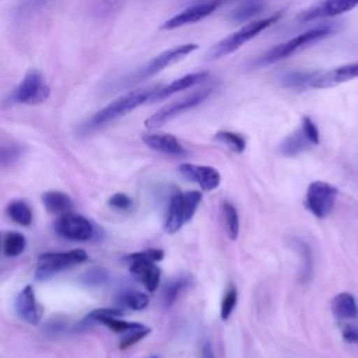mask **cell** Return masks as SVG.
<instances>
[{
    "mask_svg": "<svg viewBox=\"0 0 358 358\" xmlns=\"http://www.w3.org/2000/svg\"><path fill=\"white\" fill-rule=\"evenodd\" d=\"M155 88H157V85L144 87V88L133 90V91L119 96L117 99L112 101L109 105H106L105 108L98 110L95 115H92L90 117V120L84 124L83 129L90 131V130L103 127L108 123H110V122L124 116L126 113L131 112L133 109L138 108L140 105H144V103L150 102V98H151Z\"/></svg>",
    "mask_w": 358,
    "mask_h": 358,
    "instance_id": "6da1fadb",
    "label": "cell"
},
{
    "mask_svg": "<svg viewBox=\"0 0 358 358\" xmlns=\"http://www.w3.org/2000/svg\"><path fill=\"white\" fill-rule=\"evenodd\" d=\"M281 17V13L264 17L262 20H256L252 22H248L246 25L241 27L238 31H235L234 34L225 36L224 39H221L220 42H217L207 53V59L208 60H215L220 57H224L235 50H238L243 43H246L248 41H250L252 38H255L256 35H259L262 31H264L266 28H268L270 25H273L275 21H278V18Z\"/></svg>",
    "mask_w": 358,
    "mask_h": 358,
    "instance_id": "7a4b0ae2",
    "label": "cell"
},
{
    "mask_svg": "<svg viewBox=\"0 0 358 358\" xmlns=\"http://www.w3.org/2000/svg\"><path fill=\"white\" fill-rule=\"evenodd\" d=\"M331 31H333V28L329 27V25H320V27L310 28V29L299 34L298 36H294L289 41L282 42V43L271 48L262 57H259L257 63L259 64H271L274 62H278V60H282L285 57H289L291 55L305 49L310 43L326 38L327 35L331 34Z\"/></svg>",
    "mask_w": 358,
    "mask_h": 358,
    "instance_id": "3957f363",
    "label": "cell"
},
{
    "mask_svg": "<svg viewBox=\"0 0 358 358\" xmlns=\"http://www.w3.org/2000/svg\"><path fill=\"white\" fill-rule=\"evenodd\" d=\"M50 95V87L46 84L43 76L36 69H29L20 84L10 92L6 99L7 103L38 105L46 101Z\"/></svg>",
    "mask_w": 358,
    "mask_h": 358,
    "instance_id": "277c9868",
    "label": "cell"
},
{
    "mask_svg": "<svg viewBox=\"0 0 358 358\" xmlns=\"http://www.w3.org/2000/svg\"><path fill=\"white\" fill-rule=\"evenodd\" d=\"M200 201H201V193L196 190L173 194L168 206L166 220L164 225L165 232L175 234L185 224H187L194 215Z\"/></svg>",
    "mask_w": 358,
    "mask_h": 358,
    "instance_id": "5b68a950",
    "label": "cell"
},
{
    "mask_svg": "<svg viewBox=\"0 0 358 358\" xmlns=\"http://www.w3.org/2000/svg\"><path fill=\"white\" fill-rule=\"evenodd\" d=\"M211 91H213V88H200L190 95H186L180 99H176V101L162 106L161 109H158L155 113H152L150 117L145 119L144 126L150 130L161 127L162 124H165L171 119L176 117L178 115L200 105L211 94Z\"/></svg>",
    "mask_w": 358,
    "mask_h": 358,
    "instance_id": "8992f818",
    "label": "cell"
},
{
    "mask_svg": "<svg viewBox=\"0 0 358 358\" xmlns=\"http://www.w3.org/2000/svg\"><path fill=\"white\" fill-rule=\"evenodd\" d=\"M88 259L87 253L83 249H74L69 252H49L43 253L38 257L36 268H35V278L36 280H46L56 273L80 264Z\"/></svg>",
    "mask_w": 358,
    "mask_h": 358,
    "instance_id": "52a82bcc",
    "label": "cell"
},
{
    "mask_svg": "<svg viewBox=\"0 0 358 358\" xmlns=\"http://www.w3.org/2000/svg\"><path fill=\"white\" fill-rule=\"evenodd\" d=\"M197 49L196 43H185V45H179L176 48H171L164 50L162 53L157 55L154 59H151L147 64H144L143 67H140L130 78L129 83H138L143 81L148 77L155 76L157 73L162 71L164 69H166L168 66L185 59L187 55H190L192 52H194Z\"/></svg>",
    "mask_w": 358,
    "mask_h": 358,
    "instance_id": "ba28073f",
    "label": "cell"
},
{
    "mask_svg": "<svg viewBox=\"0 0 358 358\" xmlns=\"http://www.w3.org/2000/svg\"><path fill=\"white\" fill-rule=\"evenodd\" d=\"M337 193L338 190L333 185L324 180H315L308 186L305 206L316 218H324L331 213Z\"/></svg>",
    "mask_w": 358,
    "mask_h": 358,
    "instance_id": "9c48e42d",
    "label": "cell"
},
{
    "mask_svg": "<svg viewBox=\"0 0 358 358\" xmlns=\"http://www.w3.org/2000/svg\"><path fill=\"white\" fill-rule=\"evenodd\" d=\"M55 228L60 236L78 242L90 241L94 236V232L96 231L94 229V225L88 218L70 211L62 214L56 220Z\"/></svg>",
    "mask_w": 358,
    "mask_h": 358,
    "instance_id": "30bf717a",
    "label": "cell"
},
{
    "mask_svg": "<svg viewBox=\"0 0 358 358\" xmlns=\"http://www.w3.org/2000/svg\"><path fill=\"white\" fill-rule=\"evenodd\" d=\"M358 6V0H319L306 10L301 11L298 20L302 22L313 21L317 18L336 17L344 14Z\"/></svg>",
    "mask_w": 358,
    "mask_h": 358,
    "instance_id": "8fae6325",
    "label": "cell"
},
{
    "mask_svg": "<svg viewBox=\"0 0 358 358\" xmlns=\"http://www.w3.org/2000/svg\"><path fill=\"white\" fill-rule=\"evenodd\" d=\"M358 77V62L347 63L326 71H313L309 81L312 88H329L341 83H347Z\"/></svg>",
    "mask_w": 358,
    "mask_h": 358,
    "instance_id": "7c38bea8",
    "label": "cell"
},
{
    "mask_svg": "<svg viewBox=\"0 0 358 358\" xmlns=\"http://www.w3.org/2000/svg\"><path fill=\"white\" fill-rule=\"evenodd\" d=\"M220 1H204V3H196L193 6H190L189 8L178 13L176 15L171 17L169 20H166L161 28L162 29H175L187 24H193L197 22L200 20H203L204 17L210 15L217 7H218Z\"/></svg>",
    "mask_w": 358,
    "mask_h": 358,
    "instance_id": "4fadbf2b",
    "label": "cell"
},
{
    "mask_svg": "<svg viewBox=\"0 0 358 358\" xmlns=\"http://www.w3.org/2000/svg\"><path fill=\"white\" fill-rule=\"evenodd\" d=\"M179 172L189 180L196 182L203 190L207 192L217 189L221 183V173L213 166L182 164L179 165Z\"/></svg>",
    "mask_w": 358,
    "mask_h": 358,
    "instance_id": "5bb4252c",
    "label": "cell"
},
{
    "mask_svg": "<svg viewBox=\"0 0 358 358\" xmlns=\"http://www.w3.org/2000/svg\"><path fill=\"white\" fill-rule=\"evenodd\" d=\"M15 310L18 316L29 324H38L41 322L42 309L35 298V291L32 285H27L17 296Z\"/></svg>",
    "mask_w": 358,
    "mask_h": 358,
    "instance_id": "9a60e30c",
    "label": "cell"
},
{
    "mask_svg": "<svg viewBox=\"0 0 358 358\" xmlns=\"http://www.w3.org/2000/svg\"><path fill=\"white\" fill-rule=\"evenodd\" d=\"M129 270L131 275L140 281L150 292H154L159 285L161 268L155 264V262L131 260L129 262Z\"/></svg>",
    "mask_w": 358,
    "mask_h": 358,
    "instance_id": "2e32d148",
    "label": "cell"
},
{
    "mask_svg": "<svg viewBox=\"0 0 358 358\" xmlns=\"http://www.w3.org/2000/svg\"><path fill=\"white\" fill-rule=\"evenodd\" d=\"M143 143L150 147L151 150H155L158 152L166 154V155H175L180 157L186 154V150L180 144V141L168 133H148L143 134L141 137Z\"/></svg>",
    "mask_w": 358,
    "mask_h": 358,
    "instance_id": "e0dca14e",
    "label": "cell"
},
{
    "mask_svg": "<svg viewBox=\"0 0 358 358\" xmlns=\"http://www.w3.org/2000/svg\"><path fill=\"white\" fill-rule=\"evenodd\" d=\"M208 77V74L206 71H200V73H192V74H186L185 77H180L166 85H157V88L154 90L150 102H157V101H162L168 96H171L172 94H176L179 91L187 90L190 87H193L194 84L206 80Z\"/></svg>",
    "mask_w": 358,
    "mask_h": 358,
    "instance_id": "ac0fdd59",
    "label": "cell"
},
{
    "mask_svg": "<svg viewBox=\"0 0 358 358\" xmlns=\"http://www.w3.org/2000/svg\"><path fill=\"white\" fill-rule=\"evenodd\" d=\"M331 312L337 319H355L358 316V303L352 294L340 292L331 299Z\"/></svg>",
    "mask_w": 358,
    "mask_h": 358,
    "instance_id": "d6986e66",
    "label": "cell"
},
{
    "mask_svg": "<svg viewBox=\"0 0 358 358\" xmlns=\"http://www.w3.org/2000/svg\"><path fill=\"white\" fill-rule=\"evenodd\" d=\"M310 145L312 144L309 143V140L303 134L302 129H298L281 141L278 150L285 157H295V155H299V154L305 152L306 150H309Z\"/></svg>",
    "mask_w": 358,
    "mask_h": 358,
    "instance_id": "ffe728a7",
    "label": "cell"
},
{
    "mask_svg": "<svg viewBox=\"0 0 358 358\" xmlns=\"http://www.w3.org/2000/svg\"><path fill=\"white\" fill-rule=\"evenodd\" d=\"M192 284H193V278L189 274L179 275V277L168 281L165 284L164 289H162V303H164V306H166V308L172 306L176 302L178 296L183 291H186L189 287H192Z\"/></svg>",
    "mask_w": 358,
    "mask_h": 358,
    "instance_id": "44dd1931",
    "label": "cell"
},
{
    "mask_svg": "<svg viewBox=\"0 0 358 358\" xmlns=\"http://www.w3.org/2000/svg\"><path fill=\"white\" fill-rule=\"evenodd\" d=\"M291 245L295 249V252L301 256V274H299L301 281L308 282L312 278V274H313V253H312V249L305 241H302L299 238H294L291 241Z\"/></svg>",
    "mask_w": 358,
    "mask_h": 358,
    "instance_id": "7402d4cb",
    "label": "cell"
},
{
    "mask_svg": "<svg viewBox=\"0 0 358 358\" xmlns=\"http://www.w3.org/2000/svg\"><path fill=\"white\" fill-rule=\"evenodd\" d=\"M42 203L49 213L64 214L73 208V200L69 194L57 190H49L42 194Z\"/></svg>",
    "mask_w": 358,
    "mask_h": 358,
    "instance_id": "603a6c76",
    "label": "cell"
},
{
    "mask_svg": "<svg viewBox=\"0 0 358 358\" xmlns=\"http://www.w3.org/2000/svg\"><path fill=\"white\" fill-rule=\"evenodd\" d=\"M264 10V3L262 0H245L231 13L234 21H246L260 14Z\"/></svg>",
    "mask_w": 358,
    "mask_h": 358,
    "instance_id": "cb8c5ba5",
    "label": "cell"
},
{
    "mask_svg": "<svg viewBox=\"0 0 358 358\" xmlns=\"http://www.w3.org/2000/svg\"><path fill=\"white\" fill-rule=\"evenodd\" d=\"M7 214L14 222H17L22 227H28L32 222V211L24 200L11 201L7 206Z\"/></svg>",
    "mask_w": 358,
    "mask_h": 358,
    "instance_id": "d4e9b609",
    "label": "cell"
},
{
    "mask_svg": "<svg viewBox=\"0 0 358 358\" xmlns=\"http://www.w3.org/2000/svg\"><path fill=\"white\" fill-rule=\"evenodd\" d=\"M222 218L227 235L231 241H235L239 235V215L235 206L229 201L222 203Z\"/></svg>",
    "mask_w": 358,
    "mask_h": 358,
    "instance_id": "484cf974",
    "label": "cell"
},
{
    "mask_svg": "<svg viewBox=\"0 0 358 358\" xmlns=\"http://www.w3.org/2000/svg\"><path fill=\"white\" fill-rule=\"evenodd\" d=\"M27 246V239L20 232H8L6 235V239L3 241V250L6 256L15 257L24 252Z\"/></svg>",
    "mask_w": 358,
    "mask_h": 358,
    "instance_id": "4316f807",
    "label": "cell"
},
{
    "mask_svg": "<svg viewBox=\"0 0 358 358\" xmlns=\"http://www.w3.org/2000/svg\"><path fill=\"white\" fill-rule=\"evenodd\" d=\"M214 138L217 141L225 144L227 147H229L235 152H242L246 147V140L243 138V136H241L239 133H235V131L220 130V131L215 133Z\"/></svg>",
    "mask_w": 358,
    "mask_h": 358,
    "instance_id": "83f0119b",
    "label": "cell"
},
{
    "mask_svg": "<svg viewBox=\"0 0 358 358\" xmlns=\"http://www.w3.org/2000/svg\"><path fill=\"white\" fill-rule=\"evenodd\" d=\"M312 73H306V71H291L287 73L285 76L281 77V83L284 87L287 88H292V90H302L306 85L309 87V81L312 78Z\"/></svg>",
    "mask_w": 358,
    "mask_h": 358,
    "instance_id": "f1b7e54d",
    "label": "cell"
},
{
    "mask_svg": "<svg viewBox=\"0 0 358 358\" xmlns=\"http://www.w3.org/2000/svg\"><path fill=\"white\" fill-rule=\"evenodd\" d=\"M119 302L123 306L130 308L133 310H143L144 308H147V305L150 302V298L145 294H143V292L129 291V292H124V294L120 295Z\"/></svg>",
    "mask_w": 358,
    "mask_h": 358,
    "instance_id": "f546056e",
    "label": "cell"
},
{
    "mask_svg": "<svg viewBox=\"0 0 358 358\" xmlns=\"http://www.w3.org/2000/svg\"><path fill=\"white\" fill-rule=\"evenodd\" d=\"M236 301H238V291L236 287L234 284H229L227 291L224 292L222 301H221V309H220V316L222 320L229 319V316L232 315L235 306H236Z\"/></svg>",
    "mask_w": 358,
    "mask_h": 358,
    "instance_id": "4dcf8cb0",
    "label": "cell"
},
{
    "mask_svg": "<svg viewBox=\"0 0 358 358\" xmlns=\"http://www.w3.org/2000/svg\"><path fill=\"white\" fill-rule=\"evenodd\" d=\"M99 323L105 324L106 327H109L112 331L115 333H129L131 330H137V329H143L144 324L141 323H136V322H126L122 320L119 317H108V319H101Z\"/></svg>",
    "mask_w": 358,
    "mask_h": 358,
    "instance_id": "1f68e13d",
    "label": "cell"
},
{
    "mask_svg": "<svg viewBox=\"0 0 358 358\" xmlns=\"http://www.w3.org/2000/svg\"><path fill=\"white\" fill-rule=\"evenodd\" d=\"M164 259V250L161 249H145V250H140V252H134L130 253L127 256H124V262H131V260H150V262H161Z\"/></svg>",
    "mask_w": 358,
    "mask_h": 358,
    "instance_id": "d6a6232c",
    "label": "cell"
},
{
    "mask_svg": "<svg viewBox=\"0 0 358 358\" xmlns=\"http://www.w3.org/2000/svg\"><path fill=\"white\" fill-rule=\"evenodd\" d=\"M22 148L17 144H3L0 145V166L10 165L20 158Z\"/></svg>",
    "mask_w": 358,
    "mask_h": 358,
    "instance_id": "836d02e7",
    "label": "cell"
},
{
    "mask_svg": "<svg viewBox=\"0 0 358 358\" xmlns=\"http://www.w3.org/2000/svg\"><path fill=\"white\" fill-rule=\"evenodd\" d=\"M150 331H151V329L144 326L143 329H137V330H131V331L126 333V336L119 343V348L120 350H127L129 347H131L136 343H138L140 340H143L147 334H150Z\"/></svg>",
    "mask_w": 358,
    "mask_h": 358,
    "instance_id": "e575fe53",
    "label": "cell"
},
{
    "mask_svg": "<svg viewBox=\"0 0 358 358\" xmlns=\"http://www.w3.org/2000/svg\"><path fill=\"white\" fill-rule=\"evenodd\" d=\"M301 129L303 131V134L306 136V138L309 140V143L312 145H316L319 144L320 141V137H319V129L316 127V124L313 123V120L308 116H303L302 117V124H301Z\"/></svg>",
    "mask_w": 358,
    "mask_h": 358,
    "instance_id": "d590c367",
    "label": "cell"
},
{
    "mask_svg": "<svg viewBox=\"0 0 358 358\" xmlns=\"http://www.w3.org/2000/svg\"><path fill=\"white\" fill-rule=\"evenodd\" d=\"M124 313L119 308H99L92 310L85 319L87 320H95L99 322L101 319H108V317H122Z\"/></svg>",
    "mask_w": 358,
    "mask_h": 358,
    "instance_id": "8d00e7d4",
    "label": "cell"
},
{
    "mask_svg": "<svg viewBox=\"0 0 358 358\" xmlns=\"http://www.w3.org/2000/svg\"><path fill=\"white\" fill-rule=\"evenodd\" d=\"M49 0H24L21 1L18 10H17V15L18 17H27L31 15L32 13L38 11L39 8H42Z\"/></svg>",
    "mask_w": 358,
    "mask_h": 358,
    "instance_id": "74e56055",
    "label": "cell"
},
{
    "mask_svg": "<svg viewBox=\"0 0 358 358\" xmlns=\"http://www.w3.org/2000/svg\"><path fill=\"white\" fill-rule=\"evenodd\" d=\"M108 204L117 210H127L131 206V199L124 193H115L108 199Z\"/></svg>",
    "mask_w": 358,
    "mask_h": 358,
    "instance_id": "f35d334b",
    "label": "cell"
},
{
    "mask_svg": "<svg viewBox=\"0 0 358 358\" xmlns=\"http://www.w3.org/2000/svg\"><path fill=\"white\" fill-rule=\"evenodd\" d=\"M87 284L90 285H102L106 281V271L103 268H94L85 274Z\"/></svg>",
    "mask_w": 358,
    "mask_h": 358,
    "instance_id": "ab89813d",
    "label": "cell"
},
{
    "mask_svg": "<svg viewBox=\"0 0 358 358\" xmlns=\"http://www.w3.org/2000/svg\"><path fill=\"white\" fill-rule=\"evenodd\" d=\"M343 338L347 343H358V326L355 324H347L343 329Z\"/></svg>",
    "mask_w": 358,
    "mask_h": 358,
    "instance_id": "60d3db41",
    "label": "cell"
},
{
    "mask_svg": "<svg viewBox=\"0 0 358 358\" xmlns=\"http://www.w3.org/2000/svg\"><path fill=\"white\" fill-rule=\"evenodd\" d=\"M200 358H215L214 348L210 340H204L200 347Z\"/></svg>",
    "mask_w": 358,
    "mask_h": 358,
    "instance_id": "b9f144b4",
    "label": "cell"
},
{
    "mask_svg": "<svg viewBox=\"0 0 358 358\" xmlns=\"http://www.w3.org/2000/svg\"><path fill=\"white\" fill-rule=\"evenodd\" d=\"M204 1H221V0H197V3H204Z\"/></svg>",
    "mask_w": 358,
    "mask_h": 358,
    "instance_id": "7bdbcfd3",
    "label": "cell"
},
{
    "mask_svg": "<svg viewBox=\"0 0 358 358\" xmlns=\"http://www.w3.org/2000/svg\"><path fill=\"white\" fill-rule=\"evenodd\" d=\"M0 246H1V234H0Z\"/></svg>",
    "mask_w": 358,
    "mask_h": 358,
    "instance_id": "ee69618b",
    "label": "cell"
},
{
    "mask_svg": "<svg viewBox=\"0 0 358 358\" xmlns=\"http://www.w3.org/2000/svg\"><path fill=\"white\" fill-rule=\"evenodd\" d=\"M151 358H157V357H151Z\"/></svg>",
    "mask_w": 358,
    "mask_h": 358,
    "instance_id": "f6af8a7d",
    "label": "cell"
}]
</instances>
